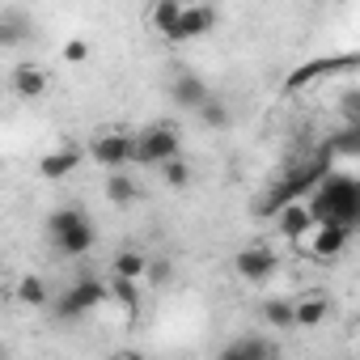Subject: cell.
I'll return each mask as SVG.
<instances>
[{
	"label": "cell",
	"mask_w": 360,
	"mask_h": 360,
	"mask_svg": "<svg viewBox=\"0 0 360 360\" xmlns=\"http://www.w3.org/2000/svg\"><path fill=\"white\" fill-rule=\"evenodd\" d=\"M47 238H51L56 255H64V259H81V255L94 250L98 229H94V221H89L81 208L68 204V208H56V212L47 217Z\"/></svg>",
	"instance_id": "obj_1"
},
{
	"label": "cell",
	"mask_w": 360,
	"mask_h": 360,
	"mask_svg": "<svg viewBox=\"0 0 360 360\" xmlns=\"http://www.w3.org/2000/svg\"><path fill=\"white\" fill-rule=\"evenodd\" d=\"M309 208L318 221H339V225H352L360 221V183L352 178H326V183L309 195Z\"/></svg>",
	"instance_id": "obj_2"
},
{
	"label": "cell",
	"mask_w": 360,
	"mask_h": 360,
	"mask_svg": "<svg viewBox=\"0 0 360 360\" xmlns=\"http://www.w3.org/2000/svg\"><path fill=\"white\" fill-rule=\"evenodd\" d=\"M89 157H94L102 169H110V174H119V169L136 165V131L98 127V131L89 136Z\"/></svg>",
	"instance_id": "obj_3"
},
{
	"label": "cell",
	"mask_w": 360,
	"mask_h": 360,
	"mask_svg": "<svg viewBox=\"0 0 360 360\" xmlns=\"http://www.w3.org/2000/svg\"><path fill=\"white\" fill-rule=\"evenodd\" d=\"M106 301H110V280H102V276H77L64 288V297H60V314L64 318H85L89 309H98Z\"/></svg>",
	"instance_id": "obj_4"
},
{
	"label": "cell",
	"mask_w": 360,
	"mask_h": 360,
	"mask_svg": "<svg viewBox=\"0 0 360 360\" xmlns=\"http://www.w3.org/2000/svg\"><path fill=\"white\" fill-rule=\"evenodd\" d=\"M174 157H183L178 153V127L169 123H153L144 131H136V165H165Z\"/></svg>",
	"instance_id": "obj_5"
},
{
	"label": "cell",
	"mask_w": 360,
	"mask_h": 360,
	"mask_svg": "<svg viewBox=\"0 0 360 360\" xmlns=\"http://www.w3.org/2000/svg\"><path fill=\"white\" fill-rule=\"evenodd\" d=\"M233 271H238V280H246V284H263V280H271V276L280 271V255H276L267 242H250V246H242V250L233 255Z\"/></svg>",
	"instance_id": "obj_6"
},
{
	"label": "cell",
	"mask_w": 360,
	"mask_h": 360,
	"mask_svg": "<svg viewBox=\"0 0 360 360\" xmlns=\"http://www.w3.org/2000/svg\"><path fill=\"white\" fill-rule=\"evenodd\" d=\"M352 233H356L352 225H339V221H318V225H314V233L301 242V250H305L309 259H322V263H326V259H339V255L347 250Z\"/></svg>",
	"instance_id": "obj_7"
},
{
	"label": "cell",
	"mask_w": 360,
	"mask_h": 360,
	"mask_svg": "<svg viewBox=\"0 0 360 360\" xmlns=\"http://www.w3.org/2000/svg\"><path fill=\"white\" fill-rule=\"evenodd\" d=\"M314 225H318V217H314L309 200H288V204H280V212H276V233L288 238V242H297V246L314 233Z\"/></svg>",
	"instance_id": "obj_8"
},
{
	"label": "cell",
	"mask_w": 360,
	"mask_h": 360,
	"mask_svg": "<svg viewBox=\"0 0 360 360\" xmlns=\"http://www.w3.org/2000/svg\"><path fill=\"white\" fill-rule=\"evenodd\" d=\"M217 360H280V347L267 335H242V339H229L217 352Z\"/></svg>",
	"instance_id": "obj_9"
},
{
	"label": "cell",
	"mask_w": 360,
	"mask_h": 360,
	"mask_svg": "<svg viewBox=\"0 0 360 360\" xmlns=\"http://www.w3.org/2000/svg\"><path fill=\"white\" fill-rule=\"evenodd\" d=\"M9 94L22 102H39L47 94V68L39 64H13L9 68Z\"/></svg>",
	"instance_id": "obj_10"
},
{
	"label": "cell",
	"mask_w": 360,
	"mask_h": 360,
	"mask_svg": "<svg viewBox=\"0 0 360 360\" xmlns=\"http://www.w3.org/2000/svg\"><path fill=\"white\" fill-rule=\"evenodd\" d=\"M183 13H187V5H183V0H153L144 18H148V26H153L161 39L178 43V30H183Z\"/></svg>",
	"instance_id": "obj_11"
},
{
	"label": "cell",
	"mask_w": 360,
	"mask_h": 360,
	"mask_svg": "<svg viewBox=\"0 0 360 360\" xmlns=\"http://www.w3.org/2000/svg\"><path fill=\"white\" fill-rule=\"evenodd\" d=\"M208 98H212V94H208L204 77H195V72H178V77L169 81V102L183 106V110H200Z\"/></svg>",
	"instance_id": "obj_12"
},
{
	"label": "cell",
	"mask_w": 360,
	"mask_h": 360,
	"mask_svg": "<svg viewBox=\"0 0 360 360\" xmlns=\"http://www.w3.org/2000/svg\"><path fill=\"white\" fill-rule=\"evenodd\" d=\"M81 148L77 144H60V148H51V153H43L39 157V174L47 178V183H60V178H68L77 165H81Z\"/></svg>",
	"instance_id": "obj_13"
},
{
	"label": "cell",
	"mask_w": 360,
	"mask_h": 360,
	"mask_svg": "<svg viewBox=\"0 0 360 360\" xmlns=\"http://www.w3.org/2000/svg\"><path fill=\"white\" fill-rule=\"evenodd\" d=\"M148 271H153V259H148L144 250H136V246H127V250H119V255L110 259V276H115V280H136V284H140Z\"/></svg>",
	"instance_id": "obj_14"
},
{
	"label": "cell",
	"mask_w": 360,
	"mask_h": 360,
	"mask_svg": "<svg viewBox=\"0 0 360 360\" xmlns=\"http://www.w3.org/2000/svg\"><path fill=\"white\" fill-rule=\"evenodd\" d=\"M292 309H297V326H301V330H314V326L326 322L330 297H326V292H301V297L292 301Z\"/></svg>",
	"instance_id": "obj_15"
},
{
	"label": "cell",
	"mask_w": 360,
	"mask_h": 360,
	"mask_svg": "<svg viewBox=\"0 0 360 360\" xmlns=\"http://www.w3.org/2000/svg\"><path fill=\"white\" fill-rule=\"evenodd\" d=\"M212 26H217V5H187V13H183V30H178V43L204 39V34H212Z\"/></svg>",
	"instance_id": "obj_16"
},
{
	"label": "cell",
	"mask_w": 360,
	"mask_h": 360,
	"mask_svg": "<svg viewBox=\"0 0 360 360\" xmlns=\"http://www.w3.org/2000/svg\"><path fill=\"white\" fill-rule=\"evenodd\" d=\"M102 191H106V200H110L115 208H131V204L144 195V191H140V183H136V174H127V169H119V174H106Z\"/></svg>",
	"instance_id": "obj_17"
},
{
	"label": "cell",
	"mask_w": 360,
	"mask_h": 360,
	"mask_svg": "<svg viewBox=\"0 0 360 360\" xmlns=\"http://www.w3.org/2000/svg\"><path fill=\"white\" fill-rule=\"evenodd\" d=\"M13 297H18V305H30V309H47V305H51V288H47V280L34 276V271L18 280Z\"/></svg>",
	"instance_id": "obj_18"
},
{
	"label": "cell",
	"mask_w": 360,
	"mask_h": 360,
	"mask_svg": "<svg viewBox=\"0 0 360 360\" xmlns=\"http://www.w3.org/2000/svg\"><path fill=\"white\" fill-rule=\"evenodd\" d=\"M263 322H267L271 330H288V326H297V309H292V301H288V297H271V301L263 305Z\"/></svg>",
	"instance_id": "obj_19"
},
{
	"label": "cell",
	"mask_w": 360,
	"mask_h": 360,
	"mask_svg": "<svg viewBox=\"0 0 360 360\" xmlns=\"http://www.w3.org/2000/svg\"><path fill=\"white\" fill-rule=\"evenodd\" d=\"M157 174H161V183H165L169 191H183V187H191V161H187V157H174V161H165Z\"/></svg>",
	"instance_id": "obj_20"
},
{
	"label": "cell",
	"mask_w": 360,
	"mask_h": 360,
	"mask_svg": "<svg viewBox=\"0 0 360 360\" xmlns=\"http://www.w3.org/2000/svg\"><path fill=\"white\" fill-rule=\"evenodd\" d=\"M110 280V301H119L127 314H136L140 309V284L136 280H115V276H106Z\"/></svg>",
	"instance_id": "obj_21"
},
{
	"label": "cell",
	"mask_w": 360,
	"mask_h": 360,
	"mask_svg": "<svg viewBox=\"0 0 360 360\" xmlns=\"http://www.w3.org/2000/svg\"><path fill=\"white\" fill-rule=\"evenodd\" d=\"M195 115H200V123H204V127H212V131L229 127V119H233V115H229V106H225L221 98H208V102H204Z\"/></svg>",
	"instance_id": "obj_22"
},
{
	"label": "cell",
	"mask_w": 360,
	"mask_h": 360,
	"mask_svg": "<svg viewBox=\"0 0 360 360\" xmlns=\"http://www.w3.org/2000/svg\"><path fill=\"white\" fill-rule=\"evenodd\" d=\"M26 22H22V13L18 9H0V43H5V47H13V43H22L26 34Z\"/></svg>",
	"instance_id": "obj_23"
},
{
	"label": "cell",
	"mask_w": 360,
	"mask_h": 360,
	"mask_svg": "<svg viewBox=\"0 0 360 360\" xmlns=\"http://www.w3.org/2000/svg\"><path fill=\"white\" fill-rule=\"evenodd\" d=\"M60 56H64V64H72V68H81V64L89 60V43H85V39H68V43L60 47Z\"/></svg>",
	"instance_id": "obj_24"
},
{
	"label": "cell",
	"mask_w": 360,
	"mask_h": 360,
	"mask_svg": "<svg viewBox=\"0 0 360 360\" xmlns=\"http://www.w3.org/2000/svg\"><path fill=\"white\" fill-rule=\"evenodd\" d=\"M115 360H148V356H144V352H136V347H127V352H119Z\"/></svg>",
	"instance_id": "obj_25"
},
{
	"label": "cell",
	"mask_w": 360,
	"mask_h": 360,
	"mask_svg": "<svg viewBox=\"0 0 360 360\" xmlns=\"http://www.w3.org/2000/svg\"><path fill=\"white\" fill-rule=\"evenodd\" d=\"M356 229H360V221H356Z\"/></svg>",
	"instance_id": "obj_26"
}]
</instances>
